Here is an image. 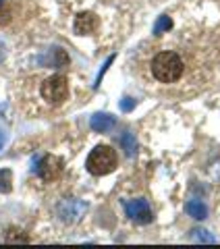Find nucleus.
<instances>
[{"instance_id":"nucleus-1","label":"nucleus","mask_w":220,"mask_h":249,"mask_svg":"<svg viewBox=\"0 0 220 249\" xmlns=\"http://www.w3.org/2000/svg\"><path fill=\"white\" fill-rule=\"evenodd\" d=\"M185 71L183 58L177 52H158L152 60V75L160 83H175Z\"/></svg>"},{"instance_id":"nucleus-2","label":"nucleus","mask_w":220,"mask_h":249,"mask_svg":"<svg viewBox=\"0 0 220 249\" xmlns=\"http://www.w3.org/2000/svg\"><path fill=\"white\" fill-rule=\"evenodd\" d=\"M116 164H119V158H116V152L110 145H96L90 152L88 160H85V168L93 177L110 175L116 168Z\"/></svg>"},{"instance_id":"nucleus-3","label":"nucleus","mask_w":220,"mask_h":249,"mask_svg":"<svg viewBox=\"0 0 220 249\" xmlns=\"http://www.w3.org/2000/svg\"><path fill=\"white\" fill-rule=\"evenodd\" d=\"M42 98L48 104H62L69 98V81L62 75H52L42 83Z\"/></svg>"},{"instance_id":"nucleus-4","label":"nucleus","mask_w":220,"mask_h":249,"mask_svg":"<svg viewBox=\"0 0 220 249\" xmlns=\"http://www.w3.org/2000/svg\"><path fill=\"white\" fill-rule=\"evenodd\" d=\"M31 170H34L42 181H54V178H58L60 173H62V160L54 154H46V156H42V158L34 160Z\"/></svg>"},{"instance_id":"nucleus-5","label":"nucleus","mask_w":220,"mask_h":249,"mask_svg":"<svg viewBox=\"0 0 220 249\" xmlns=\"http://www.w3.org/2000/svg\"><path fill=\"white\" fill-rule=\"evenodd\" d=\"M125 212H127V216L137 224H147V222H152V218H154L152 208L144 197L125 201Z\"/></svg>"},{"instance_id":"nucleus-6","label":"nucleus","mask_w":220,"mask_h":249,"mask_svg":"<svg viewBox=\"0 0 220 249\" xmlns=\"http://www.w3.org/2000/svg\"><path fill=\"white\" fill-rule=\"evenodd\" d=\"M85 210H88V206L83 204V201H77V199H67L62 201V204L58 206V214H60V220L65 222H75L77 218H79Z\"/></svg>"},{"instance_id":"nucleus-7","label":"nucleus","mask_w":220,"mask_h":249,"mask_svg":"<svg viewBox=\"0 0 220 249\" xmlns=\"http://www.w3.org/2000/svg\"><path fill=\"white\" fill-rule=\"evenodd\" d=\"M98 17L93 13H90V11H83V13H79L75 17V31L79 36H92L93 31L98 29Z\"/></svg>"},{"instance_id":"nucleus-8","label":"nucleus","mask_w":220,"mask_h":249,"mask_svg":"<svg viewBox=\"0 0 220 249\" xmlns=\"http://www.w3.org/2000/svg\"><path fill=\"white\" fill-rule=\"evenodd\" d=\"M114 116H110L106 112H98V114H93L92 116V121H90V127L93 131H98V133H108L110 129L114 127Z\"/></svg>"},{"instance_id":"nucleus-9","label":"nucleus","mask_w":220,"mask_h":249,"mask_svg":"<svg viewBox=\"0 0 220 249\" xmlns=\"http://www.w3.org/2000/svg\"><path fill=\"white\" fill-rule=\"evenodd\" d=\"M185 212L191 218H195V220H203V218L208 216V206L200 199H191V201L185 204Z\"/></svg>"},{"instance_id":"nucleus-10","label":"nucleus","mask_w":220,"mask_h":249,"mask_svg":"<svg viewBox=\"0 0 220 249\" xmlns=\"http://www.w3.org/2000/svg\"><path fill=\"white\" fill-rule=\"evenodd\" d=\"M121 145H123L125 154H127L129 158H133V156L137 154V142H135V135L129 133V131H125V133L121 135Z\"/></svg>"},{"instance_id":"nucleus-11","label":"nucleus","mask_w":220,"mask_h":249,"mask_svg":"<svg viewBox=\"0 0 220 249\" xmlns=\"http://www.w3.org/2000/svg\"><path fill=\"white\" fill-rule=\"evenodd\" d=\"M4 241L6 243H27L29 237L19 229H9L6 231V235H4Z\"/></svg>"},{"instance_id":"nucleus-12","label":"nucleus","mask_w":220,"mask_h":249,"mask_svg":"<svg viewBox=\"0 0 220 249\" xmlns=\"http://www.w3.org/2000/svg\"><path fill=\"white\" fill-rule=\"evenodd\" d=\"M13 189V173L9 168H0V191L11 193Z\"/></svg>"},{"instance_id":"nucleus-13","label":"nucleus","mask_w":220,"mask_h":249,"mask_svg":"<svg viewBox=\"0 0 220 249\" xmlns=\"http://www.w3.org/2000/svg\"><path fill=\"white\" fill-rule=\"evenodd\" d=\"M50 67H60V65H67L69 62V56H67V52L65 50H60V48H54L52 50V58L46 60Z\"/></svg>"},{"instance_id":"nucleus-14","label":"nucleus","mask_w":220,"mask_h":249,"mask_svg":"<svg viewBox=\"0 0 220 249\" xmlns=\"http://www.w3.org/2000/svg\"><path fill=\"white\" fill-rule=\"evenodd\" d=\"M168 29H172L170 17H160L158 21H156V25H154V34L160 36V34H164V31H168Z\"/></svg>"},{"instance_id":"nucleus-15","label":"nucleus","mask_w":220,"mask_h":249,"mask_svg":"<svg viewBox=\"0 0 220 249\" xmlns=\"http://www.w3.org/2000/svg\"><path fill=\"white\" fill-rule=\"evenodd\" d=\"M191 239H195V241H203V243H214V241H216L208 231H203V229L193 231V232H191Z\"/></svg>"},{"instance_id":"nucleus-16","label":"nucleus","mask_w":220,"mask_h":249,"mask_svg":"<svg viewBox=\"0 0 220 249\" xmlns=\"http://www.w3.org/2000/svg\"><path fill=\"white\" fill-rule=\"evenodd\" d=\"M11 21V11L4 6V2L0 0V25H4V23Z\"/></svg>"},{"instance_id":"nucleus-17","label":"nucleus","mask_w":220,"mask_h":249,"mask_svg":"<svg viewBox=\"0 0 220 249\" xmlns=\"http://www.w3.org/2000/svg\"><path fill=\"white\" fill-rule=\"evenodd\" d=\"M119 106H121L123 112H129V110H133V108H135V100H133V98H123Z\"/></svg>"},{"instance_id":"nucleus-18","label":"nucleus","mask_w":220,"mask_h":249,"mask_svg":"<svg viewBox=\"0 0 220 249\" xmlns=\"http://www.w3.org/2000/svg\"><path fill=\"white\" fill-rule=\"evenodd\" d=\"M112 60H114V56H110V58H106V62L102 65V71H100V75H98V79H96V88L100 85V81H102V77H104V73H106V69L112 65Z\"/></svg>"},{"instance_id":"nucleus-19","label":"nucleus","mask_w":220,"mask_h":249,"mask_svg":"<svg viewBox=\"0 0 220 249\" xmlns=\"http://www.w3.org/2000/svg\"><path fill=\"white\" fill-rule=\"evenodd\" d=\"M4 143H6V133H4L2 129H0V150L4 147Z\"/></svg>"},{"instance_id":"nucleus-20","label":"nucleus","mask_w":220,"mask_h":249,"mask_svg":"<svg viewBox=\"0 0 220 249\" xmlns=\"http://www.w3.org/2000/svg\"><path fill=\"white\" fill-rule=\"evenodd\" d=\"M4 56H6V48H4V44L0 42V62L4 60Z\"/></svg>"}]
</instances>
